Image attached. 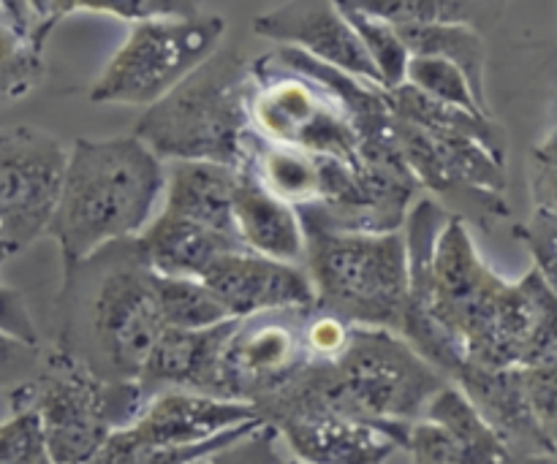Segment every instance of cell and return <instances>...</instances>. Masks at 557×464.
<instances>
[{"label": "cell", "mask_w": 557, "mask_h": 464, "mask_svg": "<svg viewBox=\"0 0 557 464\" xmlns=\"http://www.w3.org/2000/svg\"><path fill=\"white\" fill-rule=\"evenodd\" d=\"M451 386L400 335L354 326L335 359H310L308 367L256 411L261 424L310 413H337L400 435L422 422L438 391Z\"/></svg>", "instance_id": "2"}, {"label": "cell", "mask_w": 557, "mask_h": 464, "mask_svg": "<svg viewBox=\"0 0 557 464\" xmlns=\"http://www.w3.org/2000/svg\"><path fill=\"white\" fill-rule=\"evenodd\" d=\"M58 346L82 369L107 384H139L161 337L156 272L147 269L134 239L107 244L63 269L58 297Z\"/></svg>", "instance_id": "3"}, {"label": "cell", "mask_w": 557, "mask_h": 464, "mask_svg": "<svg viewBox=\"0 0 557 464\" xmlns=\"http://www.w3.org/2000/svg\"><path fill=\"white\" fill-rule=\"evenodd\" d=\"M0 464H52L38 418L30 411H14L0 422Z\"/></svg>", "instance_id": "30"}, {"label": "cell", "mask_w": 557, "mask_h": 464, "mask_svg": "<svg viewBox=\"0 0 557 464\" xmlns=\"http://www.w3.org/2000/svg\"><path fill=\"white\" fill-rule=\"evenodd\" d=\"M223 33L226 22L215 14L139 22L92 85L90 101L150 109L221 49Z\"/></svg>", "instance_id": "9"}, {"label": "cell", "mask_w": 557, "mask_h": 464, "mask_svg": "<svg viewBox=\"0 0 557 464\" xmlns=\"http://www.w3.org/2000/svg\"><path fill=\"white\" fill-rule=\"evenodd\" d=\"M44 76L41 52L27 47L3 20H0V106L25 98L36 90Z\"/></svg>", "instance_id": "27"}, {"label": "cell", "mask_w": 557, "mask_h": 464, "mask_svg": "<svg viewBox=\"0 0 557 464\" xmlns=\"http://www.w3.org/2000/svg\"><path fill=\"white\" fill-rule=\"evenodd\" d=\"M163 190L166 163L136 136L76 139L47 228L63 255V269L107 244L139 237L152 223Z\"/></svg>", "instance_id": "4"}, {"label": "cell", "mask_w": 557, "mask_h": 464, "mask_svg": "<svg viewBox=\"0 0 557 464\" xmlns=\"http://www.w3.org/2000/svg\"><path fill=\"white\" fill-rule=\"evenodd\" d=\"M69 14H74V3H58V0H5L0 3V20L22 38L30 49L44 54L49 36H52L54 27L65 20Z\"/></svg>", "instance_id": "29"}, {"label": "cell", "mask_w": 557, "mask_h": 464, "mask_svg": "<svg viewBox=\"0 0 557 464\" xmlns=\"http://www.w3.org/2000/svg\"><path fill=\"white\" fill-rule=\"evenodd\" d=\"M517 239L533 255V269L557 297V217L533 210L531 221L515 228Z\"/></svg>", "instance_id": "31"}, {"label": "cell", "mask_w": 557, "mask_h": 464, "mask_svg": "<svg viewBox=\"0 0 557 464\" xmlns=\"http://www.w3.org/2000/svg\"><path fill=\"white\" fill-rule=\"evenodd\" d=\"M341 9L343 14H346L348 25L357 33L364 54H368L370 63H373L381 87L389 92L395 90V87L406 85V68L411 54H408L400 33H397L389 22L368 14L359 3H341Z\"/></svg>", "instance_id": "24"}, {"label": "cell", "mask_w": 557, "mask_h": 464, "mask_svg": "<svg viewBox=\"0 0 557 464\" xmlns=\"http://www.w3.org/2000/svg\"><path fill=\"white\" fill-rule=\"evenodd\" d=\"M234 234L248 253L299 264L305 253L302 223L288 204L272 196L259 179L237 166V188L232 206Z\"/></svg>", "instance_id": "20"}, {"label": "cell", "mask_w": 557, "mask_h": 464, "mask_svg": "<svg viewBox=\"0 0 557 464\" xmlns=\"http://www.w3.org/2000/svg\"><path fill=\"white\" fill-rule=\"evenodd\" d=\"M528 183H531L533 206L557 217V128L549 130L531 150Z\"/></svg>", "instance_id": "34"}, {"label": "cell", "mask_w": 557, "mask_h": 464, "mask_svg": "<svg viewBox=\"0 0 557 464\" xmlns=\"http://www.w3.org/2000/svg\"><path fill=\"white\" fill-rule=\"evenodd\" d=\"M248 120L250 130L275 145L370 168L341 98L321 81L283 65L272 52L250 63Z\"/></svg>", "instance_id": "8"}, {"label": "cell", "mask_w": 557, "mask_h": 464, "mask_svg": "<svg viewBox=\"0 0 557 464\" xmlns=\"http://www.w3.org/2000/svg\"><path fill=\"white\" fill-rule=\"evenodd\" d=\"M212 297L226 308L228 318L243 321L272 310L313 308L315 293L308 272L299 264L264 259V255L228 253L218 259L201 277Z\"/></svg>", "instance_id": "14"}, {"label": "cell", "mask_w": 557, "mask_h": 464, "mask_svg": "<svg viewBox=\"0 0 557 464\" xmlns=\"http://www.w3.org/2000/svg\"><path fill=\"white\" fill-rule=\"evenodd\" d=\"M528 407L557 460V369H520Z\"/></svg>", "instance_id": "32"}, {"label": "cell", "mask_w": 557, "mask_h": 464, "mask_svg": "<svg viewBox=\"0 0 557 464\" xmlns=\"http://www.w3.org/2000/svg\"><path fill=\"white\" fill-rule=\"evenodd\" d=\"M237 168L221 163H169L163 212L185 217L221 234H234L232 206Z\"/></svg>", "instance_id": "21"}, {"label": "cell", "mask_w": 557, "mask_h": 464, "mask_svg": "<svg viewBox=\"0 0 557 464\" xmlns=\"http://www.w3.org/2000/svg\"><path fill=\"white\" fill-rule=\"evenodd\" d=\"M261 424H248V427L232 429V432L221 435V438L210 440L205 446H190V449H163V446H147L139 440L128 438V435L120 429L112 438L107 440L101 451L92 456L87 464H194L201 456L212 454V451L223 449V446L234 443V440L245 438L248 432H253Z\"/></svg>", "instance_id": "25"}, {"label": "cell", "mask_w": 557, "mask_h": 464, "mask_svg": "<svg viewBox=\"0 0 557 464\" xmlns=\"http://www.w3.org/2000/svg\"><path fill=\"white\" fill-rule=\"evenodd\" d=\"M156 299L163 329L201 331L234 321L228 318L226 308L212 297V291L201 280L156 275Z\"/></svg>", "instance_id": "23"}, {"label": "cell", "mask_w": 557, "mask_h": 464, "mask_svg": "<svg viewBox=\"0 0 557 464\" xmlns=\"http://www.w3.org/2000/svg\"><path fill=\"white\" fill-rule=\"evenodd\" d=\"M41 348H30L20 340L0 335V386L5 389H20L27 380H33L41 369Z\"/></svg>", "instance_id": "38"}, {"label": "cell", "mask_w": 557, "mask_h": 464, "mask_svg": "<svg viewBox=\"0 0 557 464\" xmlns=\"http://www.w3.org/2000/svg\"><path fill=\"white\" fill-rule=\"evenodd\" d=\"M310 308L272 310L234 321L218 356L210 397L259 411L310 362L305 318Z\"/></svg>", "instance_id": "11"}, {"label": "cell", "mask_w": 557, "mask_h": 464, "mask_svg": "<svg viewBox=\"0 0 557 464\" xmlns=\"http://www.w3.org/2000/svg\"><path fill=\"white\" fill-rule=\"evenodd\" d=\"M315 308L359 329L400 331L408 297L406 234L337 231L299 215Z\"/></svg>", "instance_id": "6"}, {"label": "cell", "mask_w": 557, "mask_h": 464, "mask_svg": "<svg viewBox=\"0 0 557 464\" xmlns=\"http://www.w3.org/2000/svg\"><path fill=\"white\" fill-rule=\"evenodd\" d=\"M555 128H557V125H555Z\"/></svg>", "instance_id": "41"}, {"label": "cell", "mask_w": 557, "mask_h": 464, "mask_svg": "<svg viewBox=\"0 0 557 464\" xmlns=\"http://www.w3.org/2000/svg\"><path fill=\"white\" fill-rule=\"evenodd\" d=\"M400 33L411 58H438L457 65L471 81L473 96L490 112L487 92H484V65H487V49H484L482 33L473 25H411L395 27Z\"/></svg>", "instance_id": "22"}, {"label": "cell", "mask_w": 557, "mask_h": 464, "mask_svg": "<svg viewBox=\"0 0 557 464\" xmlns=\"http://www.w3.org/2000/svg\"><path fill=\"white\" fill-rule=\"evenodd\" d=\"M194 464H283L281 454H277V432L261 424L245 438L201 456Z\"/></svg>", "instance_id": "36"}, {"label": "cell", "mask_w": 557, "mask_h": 464, "mask_svg": "<svg viewBox=\"0 0 557 464\" xmlns=\"http://www.w3.org/2000/svg\"><path fill=\"white\" fill-rule=\"evenodd\" d=\"M275 432L302 464H386L395 451L406 449L400 435L337 413L286 418Z\"/></svg>", "instance_id": "16"}, {"label": "cell", "mask_w": 557, "mask_h": 464, "mask_svg": "<svg viewBox=\"0 0 557 464\" xmlns=\"http://www.w3.org/2000/svg\"><path fill=\"white\" fill-rule=\"evenodd\" d=\"M451 386L466 397L468 405L511 454L520 460L553 456L528 407L520 369H484L466 364L451 378Z\"/></svg>", "instance_id": "17"}, {"label": "cell", "mask_w": 557, "mask_h": 464, "mask_svg": "<svg viewBox=\"0 0 557 464\" xmlns=\"http://www.w3.org/2000/svg\"><path fill=\"white\" fill-rule=\"evenodd\" d=\"M253 30L261 38L275 41L277 47L297 49V52L319 60V63L354 76V79L381 87L379 74L364 54L354 27L348 25L341 3H330V0L281 3L256 16Z\"/></svg>", "instance_id": "13"}, {"label": "cell", "mask_w": 557, "mask_h": 464, "mask_svg": "<svg viewBox=\"0 0 557 464\" xmlns=\"http://www.w3.org/2000/svg\"><path fill=\"white\" fill-rule=\"evenodd\" d=\"M406 85L413 87L422 96L433 98V101L446 103V106H457L462 112L482 114V117H493L482 103L473 96L471 81L466 79L457 65L446 63L438 58H411L406 68Z\"/></svg>", "instance_id": "26"}, {"label": "cell", "mask_w": 557, "mask_h": 464, "mask_svg": "<svg viewBox=\"0 0 557 464\" xmlns=\"http://www.w3.org/2000/svg\"><path fill=\"white\" fill-rule=\"evenodd\" d=\"M11 255H14V253H11V250L5 248V242H3V239H0V264H3V261H9Z\"/></svg>", "instance_id": "39"}, {"label": "cell", "mask_w": 557, "mask_h": 464, "mask_svg": "<svg viewBox=\"0 0 557 464\" xmlns=\"http://www.w3.org/2000/svg\"><path fill=\"white\" fill-rule=\"evenodd\" d=\"M250 63L239 49H218L166 98L145 109L134 136L163 163L239 166L250 128Z\"/></svg>", "instance_id": "5"}, {"label": "cell", "mask_w": 557, "mask_h": 464, "mask_svg": "<svg viewBox=\"0 0 557 464\" xmlns=\"http://www.w3.org/2000/svg\"><path fill=\"white\" fill-rule=\"evenodd\" d=\"M152 397L139 384H107L52 351L25 386L11 391L14 411H30L52 464H87Z\"/></svg>", "instance_id": "7"}, {"label": "cell", "mask_w": 557, "mask_h": 464, "mask_svg": "<svg viewBox=\"0 0 557 464\" xmlns=\"http://www.w3.org/2000/svg\"><path fill=\"white\" fill-rule=\"evenodd\" d=\"M74 11H92V14H109L114 20L139 22L150 20H172V16H194L199 14L196 3H180V0H98V3H74Z\"/></svg>", "instance_id": "33"}, {"label": "cell", "mask_w": 557, "mask_h": 464, "mask_svg": "<svg viewBox=\"0 0 557 464\" xmlns=\"http://www.w3.org/2000/svg\"><path fill=\"white\" fill-rule=\"evenodd\" d=\"M406 451L411 454V464H468L460 443L441 424L428 418L413 424Z\"/></svg>", "instance_id": "35"}, {"label": "cell", "mask_w": 557, "mask_h": 464, "mask_svg": "<svg viewBox=\"0 0 557 464\" xmlns=\"http://www.w3.org/2000/svg\"><path fill=\"white\" fill-rule=\"evenodd\" d=\"M408 297L397 335L451 384L466 364L557 369V297L536 269L495 275L462 221L433 199L408 210Z\"/></svg>", "instance_id": "1"}, {"label": "cell", "mask_w": 557, "mask_h": 464, "mask_svg": "<svg viewBox=\"0 0 557 464\" xmlns=\"http://www.w3.org/2000/svg\"><path fill=\"white\" fill-rule=\"evenodd\" d=\"M69 150L33 125L0 130V239L11 253L44 237L63 188Z\"/></svg>", "instance_id": "12"}, {"label": "cell", "mask_w": 557, "mask_h": 464, "mask_svg": "<svg viewBox=\"0 0 557 464\" xmlns=\"http://www.w3.org/2000/svg\"><path fill=\"white\" fill-rule=\"evenodd\" d=\"M362 5L368 14L389 22L392 27L411 25H471L473 5L451 3V0H364Z\"/></svg>", "instance_id": "28"}, {"label": "cell", "mask_w": 557, "mask_h": 464, "mask_svg": "<svg viewBox=\"0 0 557 464\" xmlns=\"http://www.w3.org/2000/svg\"><path fill=\"white\" fill-rule=\"evenodd\" d=\"M397 150L419 190H430L446 215L468 226L490 228L498 217H509L506 201V161L460 130L422 128L392 114Z\"/></svg>", "instance_id": "10"}, {"label": "cell", "mask_w": 557, "mask_h": 464, "mask_svg": "<svg viewBox=\"0 0 557 464\" xmlns=\"http://www.w3.org/2000/svg\"><path fill=\"white\" fill-rule=\"evenodd\" d=\"M283 464H302V462H283Z\"/></svg>", "instance_id": "40"}, {"label": "cell", "mask_w": 557, "mask_h": 464, "mask_svg": "<svg viewBox=\"0 0 557 464\" xmlns=\"http://www.w3.org/2000/svg\"><path fill=\"white\" fill-rule=\"evenodd\" d=\"M261 424L250 405L190 394V391H161L152 397L131 427L123 432L147 446L190 449L205 446L232 429Z\"/></svg>", "instance_id": "15"}, {"label": "cell", "mask_w": 557, "mask_h": 464, "mask_svg": "<svg viewBox=\"0 0 557 464\" xmlns=\"http://www.w3.org/2000/svg\"><path fill=\"white\" fill-rule=\"evenodd\" d=\"M232 326L234 321L201 331L163 329L139 375L141 389L150 397L161 391H190V394L210 397L218 356Z\"/></svg>", "instance_id": "19"}, {"label": "cell", "mask_w": 557, "mask_h": 464, "mask_svg": "<svg viewBox=\"0 0 557 464\" xmlns=\"http://www.w3.org/2000/svg\"><path fill=\"white\" fill-rule=\"evenodd\" d=\"M0 335L25 342L30 348H41L38 326L33 321L25 297L5 280H0Z\"/></svg>", "instance_id": "37"}, {"label": "cell", "mask_w": 557, "mask_h": 464, "mask_svg": "<svg viewBox=\"0 0 557 464\" xmlns=\"http://www.w3.org/2000/svg\"><path fill=\"white\" fill-rule=\"evenodd\" d=\"M134 242L147 269L156 272L158 277H183V280H201L218 259L245 250L232 234L212 231L163 210Z\"/></svg>", "instance_id": "18"}]
</instances>
